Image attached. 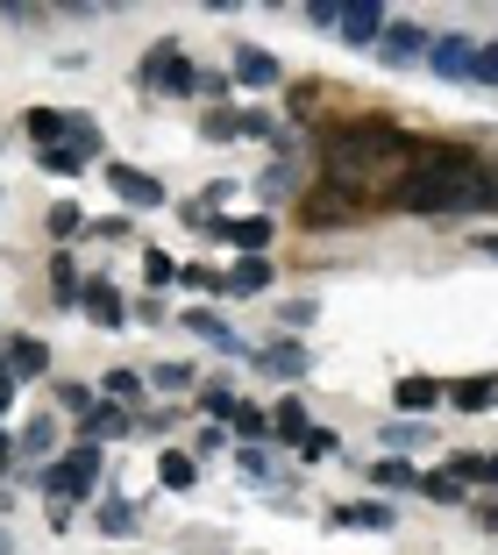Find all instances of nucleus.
<instances>
[{
  "mask_svg": "<svg viewBox=\"0 0 498 555\" xmlns=\"http://www.w3.org/2000/svg\"><path fill=\"white\" fill-rule=\"evenodd\" d=\"M93 485H100V449H93V441H79L72 456H58V463H43V470H36V491H50V499H58V513L79 506V499H93Z\"/></svg>",
  "mask_w": 498,
  "mask_h": 555,
  "instance_id": "obj_1",
  "label": "nucleus"
},
{
  "mask_svg": "<svg viewBox=\"0 0 498 555\" xmlns=\"http://www.w3.org/2000/svg\"><path fill=\"white\" fill-rule=\"evenodd\" d=\"M370 214V193L356 185H306L299 193V229H349Z\"/></svg>",
  "mask_w": 498,
  "mask_h": 555,
  "instance_id": "obj_2",
  "label": "nucleus"
},
{
  "mask_svg": "<svg viewBox=\"0 0 498 555\" xmlns=\"http://www.w3.org/2000/svg\"><path fill=\"white\" fill-rule=\"evenodd\" d=\"M136 86H143V93H200V72L178 57V36H164L143 65H136Z\"/></svg>",
  "mask_w": 498,
  "mask_h": 555,
  "instance_id": "obj_3",
  "label": "nucleus"
},
{
  "mask_svg": "<svg viewBox=\"0 0 498 555\" xmlns=\"http://www.w3.org/2000/svg\"><path fill=\"white\" fill-rule=\"evenodd\" d=\"M470 57H477V36H470V29L427 36V72H434V79H470Z\"/></svg>",
  "mask_w": 498,
  "mask_h": 555,
  "instance_id": "obj_4",
  "label": "nucleus"
},
{
  "mask_svg": "<svg viewBox=\"0 0 498 555\" xmlns=\"http://www.w3.org/2000/svg\"><path fill=\"white\" fill-rule=\"evenodd\" d=\"M385 0H342V22H335V36L342 43H356V50H370L378 36H385Z\"/></svg>",
  "mask_w": 498,
  "mask_h": 555,
  "instance_id": "obj_5",
  "label": "nucleus"
},
{
  "mask_svg": "<svg viewBox=\"0 0 498 555\" xmlns=\"http://www.w3.org/2000/svg\"><path fill=\"white\" fill-rule=\"evenodd\" d=\"M107 193L122 207H164V185L150 171H136V164H107Z\"/></svg>",
  "mask_w": 498,
  "mask_h": 555,
  "instance_id": "obj_6",
  "label": "nucleus"
},
{
  "mask_svg": "<svg viewBox=\"0 0 498 555\" xmlns=\"http://www.w3.org/2000/svg\"><path fill=\"white\" fill-rule=\"evenodd\" d=\"M214 235H221V243H235L242 257H271V214H242V221H214Z\"/></svg>",
  "mask_w": 498,
  "mask_h": 555,
  "instance_id": "obj_7",
  "label": "nucleus"
},
{
  "mask_svg": "<svg viewBox=\"0 0 498 555\" xmlns=\"http://www.w3.org/2000/svg\"><path fill=\"white\" fill-rule=\"evenodd\" d=\"M79 307H86L93 327H129V307H122V293H114V278H86Z\"/></svg>",
  "mask_w": 498,
  "mask_h": 555,
  "instance_id": "obj_8",
  "label": "nucleus"
},
{
  "mask_svg": "<svg viewBox=\"0 0 498 555\" xmlns=\"http://www.w3.org/2000/svg\"><path fill=\"white\" fill-rule=\"evenodd\" d=\"M79 435L93 441V449H100V441H122V435H136V413L114 406V399H93V413L79 421Z\"/></svg>",
  "mask_w": 498,
  "mask_h": 555,
  "instance_id": "obj_9",
  "label": "nucleus"
},
{
  "mask_svg": "<svg viewBox=\"0 0 498 555\" xmlns=\"http://www.w3.org/2000/svg\"><path fill=\"white\" fill-rule=\"evenodd\" d=\"M378 50H385V65H413V57H427V29L420 22H385Z\"/></svg>",
  "mask_w": 498,
  "mask_h": 555,
  "instance_id": "obj_10",
  "label": "nucleus"
},
{
  "mask_svg": "<svg viewBox=\"0 0 498 555\" xmlns=\"http://www.w3.org/2000/svg\"><path fill=\"white\" fill-rule=\"evenodd\" d=\"M0 363H8V377H15V385H22V377H43L50 371V343H43V335H15Z\"/></svg>",
  "mask_w": 498,
  "mask_h": 555,
  "instance_id": "obj_11",
  "label": "nucleus"
},
{
  "mask_svg": "<svg viewBox=\"0 0 498 555\" xmlns=\"http://www.w3.org/2000/svg\"><path fill=\"white\" fill-rule=\"evenodd\" d=\"M392 399H399V413L413 421V413H434V406H442V399H449V385H442V377H399V385H392Z\"/></svg>",
  "mask_w": 498,
  "mask_h": 555,
  "instance_id": "obj_12",
  "label": "nucleus"
},
{
  "mask_svg": "<svg viewBox=\"0 0 498 555\" xmlns=\"http://www.w3.org/2000/svg\"><path fill=\"white\" fill-rule=\"evenodd\" d=\"M228 79H235V86H257V93H264V86H278L285 72H278V57H271V50L242 43V50H235V72H228Z\"/></svg>",
  "mask_w": 498,
  "mask_h": 555,
  "instance_id": "obj_13",
  "label": "nucleus"
},
{
  "mask_svg": "<svg viewBox=\"0 0 498 555\" xmlns=\"http://www.w3.org/2000/svg\"><path fill=\"white\" fill-rule=\"evenodd\" d=\"M178 321L193 327V335H200L207 349H228V357H242V335H235V327H228V321H221L214 307H193V313H178Z\"/></svg>",
  "mask_w": 498,
  "mask_h": 555,
  "instance_id": "obj_14",
  "label": "nucleus"
},
{
  "mask_svg": "<svg viewBox=\"0 0 498 555\" xmlns=\"http://www.w3.org/2000/svg\"><path fill=\"white\" fill-rule=\"evenodd\" d=\"M15 456L22 463H58V421H50V413H36V421L15 435Z\"/></svg>",
  "mask_w": 498,
  "mask_h": 555,
  "instance_id": "obj_15",
  "label": "nucleus"
},
{
  "mask_svg": "<svg viewBox=\"0 0 498 555\" xmlns=\"http://www.w3.org/2000/svg\"><path fill=\"white\" fill-rule=\"evenodd\" d=\"M250 357H257V363H264L271 377H306V371H314L299 343H264V349H250Z\"/></svg>",
  "mask_w": 498,
  "mask_h": 555,
  "instance_id": "obj_16",
  "label": "nucleus"
},
{
  "mask_svg": "<svg viewBox=\"0 0 498 555\" xmlns=\"http://www.w3.org/2000/svg\"><path fill=\"white\" fill-rule=\"evenodd\" d=\"M157 485H164V491H193V485H200V456H186V449H164V456H157Z\"/></svg>",
  "mask_w": 498,
  "mask_h": 555,
  "instance_id": "obj_17",
  "label": "nucleus"
},
{
  "mask_svg": "<svg viewBox=\"0 0 498 555\" xmlns=\"http://www.w3.org/2000/svg\"><path fill=\"white\" fill-rule=\"evenodd\" d=\"M50 293L65 299V307H79V293H86V271H79V257H72V249H58V257H50Z\"/></svg>",
  "mask_w": 498,
  "mask_h": 555,
  "instance_id": "obj_18",
  "label": "nucleus"
},
{
  "mask_svg": "<svg viewBox=\"0 0 498 555\" xmlns=\"http://www.w3.org/2000/svg\"><path fill=\"white\" fill-rule=\"evenodd\" d=\"M264 285H271V257H235V271H228V293H235V299H257Z\"/></svg>",
  "mask_w": 498,
  "mask_h": 555,
  "instance_id": "obj_19",
  "label": "nucleus"
},
{
  "mask_svg": "<svg viewBox=\"0 0 498 555\" xmlns=\"http://www.w3.org/2000/svg\"><path fill=\"white\" fill-rule=\"evenodd\" d=\"M449 399H456V406H463V413H484V406H498V377H463V385H449Z\"/></svg>",
  "mask_w": 498,
  "mask_h": 555,
  "instance_id": "obj_20",
  "label": "nucleus"
},
{
  "mask_svg": "<svg viewBox=\"0 0 498 555\" xmlns=\"http://www.w3.org/2000/svg\"><path fill=\"white\" fill-rule=\"evenodd\" d=\"M306 427H314V413H306L299 399H278L271 406V441H299Z\"/></svg>",
  "mask_w": 498,
  "mask_h": 555,
  "instance_id": "obj_21",
  "label": "nucleus"
},
{
  "mask_svg": "<svg viewBox=\"0 0 498 555\" xmlns=\"http://www.w3.org/2000/svg\"><path fill=\"white\" fill-rule=\"evenodd\" d=\"M178 285L200 293V299H214V293H228V271H214V263H178Z\"/></svg>",
  "mask_w": 498,
  "mask_h": 555,
  "instance_id": "obj_22",
  "label": "nucleus"
},
{
  "mask_svg": "<svg viewBox=\"0 0 498 555\" xmlns=\"http://www.w3.org/2000/svg\"><path fill=\"white\" fill-rule=\"evenodd\" d=\"M449 477L456 485H491L498 491V456H449Z\"/></svg>",
  "mask_w": 498,
  "mask_h": 555,
  "instance_id": "obj_23",
  "label": "nucleus"
},
{
  "mask_svg": "<svg viewBox=\"0 0 498 555\" xmlns=\"http://www.w3.org/2000/svg\"><path fill=\"white\" fill-rule=\"evenodd\" d=\"M29 143L58 150V143H65V115H58V107H29Z\"/></svg>",
  "mask_w": 498,
  "mask_h": 555,
  "instance_id": "obj_24",
  "label": "nucleus"
},
{
  "mask_svg": "<svg viewBox=\"0 0 498 555\" xmlns=\"http://www.w3.org/2000/svg\"><path fill=\"white\" fill-rule=\"evenodd\" d=\"M420 499H434V506H463V485H456L449 470H420Z\"/></svg>",
  "mask_w": 498,
  "mask_h": 555,
  "instance_id": "obj_25",
  "label": "nucleus"
},
{
  "mask_svg": "<svg viewBox=\"0 0 498 555\" xmlns=\"http://www.w3.org/2000/svg\"><path fill=\"white\" fill-rule=\"evenodd\" d=\"M228 427H235L250 449H264V441H271V413H264V406H235V421H228Z\"/></svg>",
  "mask_w": 498,
  "mask_h": 555,
  "instance_id": "obj_26",
  "label": "nucleus"
},
{
  "mask_svg": "<svg viewBox=\"0 0 498 555\" xmlns=\"http://www.w3.org/2000/svg\"><path fill=\"white\" fill-rule=\"evenodd\" d=\"M36 164H43V171H58V179H79V171H93V157H79V150H36Z\"/></svg>",
  "mask_w": 498,
  "mask_h": 555,
  "instance_id": "obj_27",
  "label": "nucleus"
},
{
  "mask_svg": "<svg viewBox=\"0 0 498 555\" xmlns=\"http://www.w3.org/2000/svg\"><path fill=\"white\" fill-rule=\"evenodd\" d=\"M335 449H342V435H335V427H321V421H314V427L299 435V456H306V463H328Z\"/></svg>",
  "mask_w": 498,
  "mask_h": 555,
  "instance_id": "obj_28",
  "label": "nucleus"
},
{
  "mask_svg": "<svg viewBox=\"0 0 498 555\" xmlns=\"http://www.w3.org/2000/svg\"><path fill=\"white\" fill-rule=\"evenodd\" d=\"M235 470L250 477V485H271L278 463H271V449H250V441H242V449H235Z\"/></svg>",
  "mask_w": 498,
  "mask_h": 555,
  "instance_id": "obj_29",
  "label": "nucleus"
},
{
  "mask_svg": "<svg viewBox=\"0 0 498 555\" xmlns=\"http://www.w3.org/2000/svg\"><path fill=\"white\" fill-rule=\"evenodd\" d=\"M370 485H392V491H413V485H420V470H406V463H399V456H378V463H370Z\"/></svg>",
  "mask_w": 498,
  "mask_h": 555,
  "instance_id": "obj_30",
  "label": "nucleus"
},
{
  "mask_svg": "<svg viewBox=\"0 0 498 555\" xmlns=\"http://www.w3.org/2000/svg\"><path fill=\"white\" fill-rule=\"evenodd\" d=\"M86 229V214H79V199H50V235L58 243H72V235Z\"/></svg>",
  "mask_w": 498,
  "mask_h": 555,
  "instance_id": "obj_31",
  "label": "nucleus"
},
{
  "mask_svg": "<svg viewBox=\"0 0 498 555\" xmlns=\"http://www.w3.org/2000/svg\"><path fill=\"white\" fill-rule=\"evenodd\" d=\"M321 93H335V86H321V79H299V86H292V121H314V115H321Z\"/></svg>",
  "mask_w": 498,
  "mask_h": 555,
  "instance_id": "obj_32",
  "label": "nucleus"
},
{
  "mask_svg": "<svg viewBox=\"0 0 498 555\" xmlns=\"http://www.w3.org/2000/svg\"><path fill=\"white\" fill-rule=\"evenodd\" d=\"M150 385H157L164 399H178V392H193V363H157V371H150Z\"/></svg>",
  "mask_w": 498,
  "mask_h": 555,
  "instance_id": "obj_33",
  "label": "nucleus"
},
{
  "mask_svg": "<svg viewBox=\"0 0 498 555\" xmlns=\"http://www.w3.org/2000/svg\"><path fill=\"white\" fill-rule=\"evenodd\" d=\"M65 150L93 157V150H100V121H86V115H65Z\"/></svg>",
  "mask_w": 498,
  "mask_h": 555,
  "instance_id": "obj_34",
  "label": "nucleus"
},
{
  "mask_svg": "<svg viewBox=\"0 0 498 555\" xmlns=\"http://www.w3.org/2000/svg\"><path fill=\"white\" fill-rule=\"evenodd\" d=\"M427 435H434V427H420V421H392V427H385V435H378V441H385L392 456H399V449H420V441H427Z\"/></svg>",
  "mask_w": 498,
  "mask_h": 555,
  "instance_id": "obj_35",
  "label": "nucleus"
},
{
  "mask_svg": "<svg viewBox=\"0 0 498 555\" xmlns=\"http://www.w3.org/2000/svg\"><path fill=\"white\" fill-rule=\"evenodd\" d=\"M143 285L157 293V285H178V257H164V249H143Z\"/></svg>",
  "mask_w": 498,
  "mask_h": 555,
  "instance_id": "obj_36",
  "label": "nucleus"
},
{
  "mask_svg": "<svg viewBox=\"0 0 498 555\" xmlns=\"http://www.w3.org/2000/svg\"><path fill=\"white\" fill-rule=\"evenodd\" d=\"M235 406L242 399L228 392V385H207V392H200V413H207V421H235Z\"/></svg>",
  "mask_w": 498,
  "mask_h": 555,
  "instance_id": "obj_37",
  "label": "nucleus"
},
{
  "mask_svg": "<svg viewBox=\"0 0 498 555\" xmlns=\"http://www.w3.org/2000/svg\"><path fill=\"white\" fill-rule=\"evenodd\" d=\"M335 520L342 527H378V534H385V527H392V506H342Z\"/></svg>",
  "mask_w": 498,
  "mask_h": 555,
  "instance_id": "obj_38",
  "label": "nucleus"
},
{
  "mask_svg": "<svg viewBox=\"0 0 498 555\" xmlns=\"http://www.w3.org/2000/svg\"><path fill=\"white\" fill-rule=\"evenodd\" d=\"M107 399L114 406H136V399H143V377L136 371H107Z\"/></svg>",
  "mask_w": 498,
  "mask_h": 555,
  "instance_id": "obj_39",
  "label": "nucleus"
},
{
  "mask_svg": "<svg viewBox=\"0 0 498 555\" xmlns=\"http://www.w3.org/2000/svg\"><path fill=\"white\" fill-rule=\"evenodd\" d=\"M207 135H214V143H235V135H242V115H235V107H207Z\"/></svg>",
  "mask_w": 498,
  "mask_h": 555,
  "instance_id": "obj_40",
  "label": "nucleus"
},
{
  "mask_svg": "<svg viewBox=\"0 0 498 555\" xmlns=\"http://www.w3.org/2000/svg\"><path fill=\"white\" fill-rule=\"evenodd\" d=\"M470 79H477V86H498V36H491V43H477V57H470Z\"/></svg>",
  "mask_w": 498,
  "mask_h": 555,
  "instance_id": "obj_41",
  "label": "nucleus"
},
{
  "mask_svg": "<svg viewBox=\"0 0 498 555\" xmlns=\"http://www.w3.org/2000/svg\"><path fill=\"white\" fill-rule=\"evenodd\" d=\"M100 527H107V534H136V513L122 506V499H100Z\"/></svg>",
  "mask_w": 498,
  "mask_h": 555,
  "instance_id": "obj_42",
  "label": "nucleus"
},
{
  "mask_svg": "<svg viewBox=\"0 0 498 555\" xmlns=\"http://www.w3.org/2000/svg\"><path fill=\"white\" fill-rule=\"evenodd\" d=\"M200 93H207V107H228L235 79H228V72H200Z\"/></svg>",
  "mask_w": 498,
  "mask_h": 555,
  "instance_id": "obj_43",
  "label": "nucleus"
},
{
  "mask_svg": "<svg viewBox=\"0 0 498 555\" xmlns=\"http://www.w3.org/2000/svg\"><path fill=\"white\" fill-rule=\"evenodd\" d=\"M193 449H200V456H221V449H228V427H221V421H200Z\"/></svg>",
  "mask_w": 498,
  "mask_h": 555,
  "instance_id": "obj_44",
  "label": "nucleus"
},
{
  "mask_svg": "<svg viewBox=\"0 0 498 555\" xmlns=\"http://www.w3.org/2000/svg\"><path fill=\"white\" fill-rule=\"evenodd\" d=\"M278 321H285L292 335H299V327H314V299H285V307H278Z\"/></svg>",
  "mask_w": 498,
  "mask_h": 555,
  "instance_id": "obj_45",
  "label": "nucleus"
},
{
  "mask_svg": "<svg viewBox=\"0 0 498 555\" xmlns=\"http://www.w3.org/2000/svg\"><path fill=\"white\" fill-rule=\"evenodd\" d=\"M58 406H65V413H79V421H86V413H93V392H86V385H58Z\"/></svg>",
  "mask_w": 498,
  "mask_h": 555,
  "instance_id": "obj_46",
  "label": "nucleus"
},
{
  "mask_svg": "<svg viewBox=\"0 0 498 555\" xmlns=\"http://www.w3.org/2000/svg\"><path fill=\"white\" fill-rule=\"evenodd\" d=\"M306 22H314V29H335V22H342V0H314V8H306Z\"/></svg>",
  "mask_w": 498,
  "mask_h": 555,
  "instance_id": "obj_47",
  "label": "nucleus"
},
{
  "mask_svg": "<svg viewBox=\"0 0 498 555\" xmlns=\"http://www.w3.org/2000/svg\"><path fill=\"white\" fill-rule=\"evenodd\" d=\"M0 15L15 22V29H29V22H43V8H29V0H8V8H0Z\"/></svg>",
  "mask_w": 498,
  "mask_h": 555,
  "instance_id": "obj_48",
  "label": "nucleus"
},
{
  "mask_svg": "<svg viewBox=\"0 0 498 555\" xmlns=\"http://www.w3.org/2000/svg\"><path fill=\"white\" fill-rule=\"evenodd\" d=\"M477 257H491V263H498V235H491V229L477 235Z\"/></svg>",
  "mask_w": 498,
  "mask_h": 555,
  "instance_id": "obj_49",
  "label": "nucleus"
},
{
  "mask_svg": "<svg viewBox=\"0 0 498 555\" xmlns=\"http://www.w3.org/2000/svg\"><path fill=\"white\" fill-rule=\"evenodd\" d=\"M8 456H15V435H8V427H0V470H8Z\"/></svg>",
  "mask_w": 498,
  "mask_h": 555,
  "instance_id": "obj_50",
  "label": "nucleus"
},
{
  "mask_svg": "<svg viewBox=\"0 0 498 555\" xmlns=\"http://www.w3.org/2000/svg\"><path fill=\"white\" fill-rule=\"evenodd\" d=\"M477 520H484V527H498V499H484V506H477Z\"/></svg>",
  "mask_w": 498,
  "mask_h": 555,
  "instance_id": "obj_51",
  "label": "nucleus"
},
{
  "mask_svg": "<svg viewBox=\"0 0 498 555\" xmlns=\"http://www.w3.org/2000/svg\"><path fill=\"white\" fill-rule=\"evenodd\" d=\"M0 555H15V534H8V527H0Z\"/></svg>",
  "mask_w": 498,
  "mask_h": 555,
  "instance_id": "obj_52",
  "label": "nucleus"
}]
</instances>
